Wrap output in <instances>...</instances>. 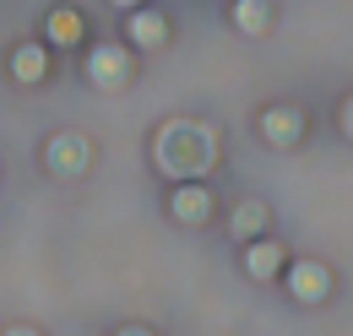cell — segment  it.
Returning a JSON list of instances; mask_svg holds the SVG:
<instances>
[{"instance_id":"8","label":"cell","mask_w":353,"mask_h":336,"mask_svg":"<svg viewBox=\"0 0 353 336\" xmlns=\"http://www.w3.org/2000/svg\"><path fill=\"white\" fill-rule=\"evenodd\" d=\"M234 22H239V33H266V22H272V11H266V0H239L234 6Z\"/></svg>"},{"instance_id":"4","label":"cell","mask_w":353,"mask_h":336,"mask_svg":"<svg viewBox=\"0 0 353 336\" xmlns=\"http://www.w3.org/2000/svg\"><path fill=\"white\" fill-rule=\"evenodd\" d=\"M261 136L272 147H294L299 136H305V114H294V109H266L261 114Z\"/></svg>"},{"instance_id":"3","label":"cell","mask_w":353,"mask_h":336,"mask_svg":"<svg viewBox=\"0 0 353 336\" xmlns=\"http://www.w3.org/2000/svg\"><path fill=\"white\" fill-rule=\"evenodd\" d=\"M288 288H294L299 304H321L326 288H332V277H326V266H321V260H299V266L288 271Z\"/></svg>"},{"instance_id":"14","label":"cell","mask_w":353,"mask_h":336,"mask_svg":"<svg viewBox=\"0 0 353 336\" xmlns=\"http://www.w3.org/2000/svg\"><path fill=\"white\" fill-rule=\"evenodd\" d=\"M120 336H147V331H136V326H125V331H120Z\"/></svg>"},{"instance_id":"5","label":"cell","mask_w":353,"mask_h":336,"mask_svg":"<svg viewBox=\"0 0 353 336\" xmlns=\"http://www.w3.org/2000/svg\"><path fill=\"white\" fill-rule=\"evenodd\" d=\"M49 163H54V174H82V168H88V141L60 136V141L49 147Z\"/></svg>"},{"instance_id":"11","label":"cell","mask_w":353,"mask_h":336,"mask_svg":"<svg viewBox=\"0 0 353 336\" xmlns=\"http://www.w3.org/2000/svg\"><path fill=\"white\" fill-rule=\"evenodd\" d=\"M11 71H17V82H39V76L49 71V65H44V49H33V43H28V49H17Z\"/></svg>"},{"instance_id":"13","label":"cell","mask_w":353,"mask_h":336,"mask_svg":"<svg viewBox=\"0 0 353 336\" xmlns=\"http://www.w3.org/2000/svg\"><path fill=\"white\" fill-rule=\"evenodd\" d=\"M343 130H348V136H353V98H348V103H343Z\"/></svg>"},{"instance_id":"1","label":"cell","mask_w":353,"mask_h":336,"mask_svg":"<svg viewBox=\"0 0 353 336\" xmlns=\"http://www.w3.org/2000/svg\"><path fill=\"white\" fill-rule=\"evenodd\" d=\"M158 158H163L169 174H201V168L212 163V136L201 125H174V130H163Z\"/></svg>"},{"instance_id":"7","label":"cell","mask_w":353,"mask_h":336,"mask_svg":"<svg viewBox=\"0 0 353 336\" xmlns=\"http://www.w3.org/2000/svg\"><path fill=\"white\" fill-rule=\"evenodd\" d=\"M44 33H49V39H54V43H77V39H82V17H77V11H65V6H60V11H49Z\"/></svg>"},{"instance_id":"2","label":"cell","mask_w":353,"mask_h":336,"mask_svg":"<svg viewBox=\"0 0 353 336\" xmlns=\"http://www.w3.org/2000/svg\"><path fill=\"white\" fill-rule=\"evenodd\" d=\"M88 76L103 92H114V87L131 76V60H125V49H114V43H103V49H92V60H88Z\"/></svg>"},{"instance_id":"12","label":"cell","mask_w":353,"mask_h":336,"mask_svg":"<svg viewBox=\"0 0 353 336\" xmlns=\"http://www.w3.org/2000/svg\"><path fill=\"white\" fill-rule=\"evenodd\" d=\"M261 228H266V207L261 201H250V207L234 211V233H239V239H250V233H261Z\"/></svg>"},{"instance_id":"10","label":"cell","mask_w":353,"mask_h":336,"mask_svg":"<svg viewBox=\"0 0 353 336\" xmlns=\"http://www.w3.org/2000/svg\"><path fill=\"white\" fill-rule=\"evenodd\" d=\"M207 207H212L207 190H196V185H190V190H174V217H179V222H201Z\"/></svg>"},{"instance_id":"16","label":"cell","mask_w":353,"mask_h":336,"mask_svg":"<svg viewBox=\"0 0 353 336\" xmlns=\"http://www.w3.org/2000/svg\"><path fill=\"white\" fill-rule=\"evenodd\" d=\"M114 6H125V11H131V6H136V0H114Z\"/></svg>"},{"instance_id":"15","label":"cell","mask_w":353,"mask_h":336,"mask_svg":"<svg viewBox=\"0 0 353 336\" xmlns=\"http://www.w3.org/2000/svg\"><path fill=\"white\" fill-rule=\"evenodd\" d=\"M6 336H33V331H22V326H17V331H6Z\"/></svg>"},{"instance_id":"9","label":"cell","mask_w":353,"mask_h":336,"mask_svg":"<svg viewBox=\"0 0 353 336\" xmlns=\"http://www.w3.org/2000/svg\"><path fill=\"white\" fill-rule=\"evenodd\" d=\"M131 39L141 43V49H158V43L169 39V28H163V17H152V11H141V17H131Z\"/></svg>"},{"instance_id":"6","label":"cell","mask_w":353,"mask_h":336,"mask_svg":"<svg viewBox=\"0 0 353 336\" xmlns=\"http://www.w3.org/2000/svg\"><path fill=\"white\" fill-rule=\"evenodd\" d=\"M277 266H283V250H277V244H266V239L245 250V271H250V277H272Z\"/></svg>"}]
</instances>
